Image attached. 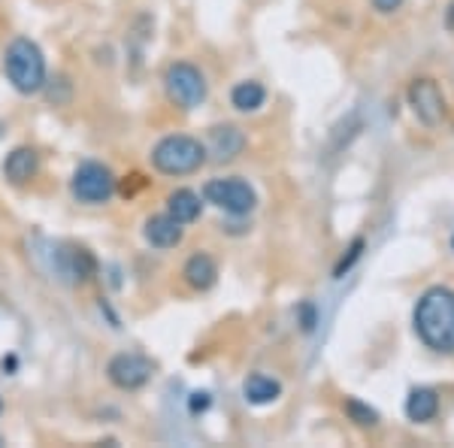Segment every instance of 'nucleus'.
I'll list each match as a JSON object with an SVG mask.
<instances>
[{"instance_id":"14","label":"nucleus","mask_w":454,"mask_h":448,"mask_svg":"<svg viewBox=\"0 0 454 448\" xmlns=\"http://www.w3.org/2000/svg\"><path fill=\"white\" fill-rule=\"evenodd\" d=\"M243 394L252 406H270L282 397V381L267 376V373H252L243 385Z\"/></svg>"},{"instance_id":"20","label":"nucleus","mask_w":454,"mask_h":448,"mask_svg":"<svg viewBox=\"0 0 454 448\" xmlns=\"http://www.w3.org/2000/svg\"><path fill=\"white\" fill-rule=\"evenodd\" d=\"M194 400H192V413L197 415V413H203V409H209V394L207 391H197V394H192Z\"/></svg>"},{"instance_id":"21","label":"nucleus","mask_w":454,"mask_h":448,"mask_svg":"<svg viewBox=\"0 0 454 448\" xmlns=\"http://www.w3.org/2000/svg\"><path fill=\"white\" fill-rule=\"evenodd\" d=\"M300 315H303V330H312V325H315L312 306H309V303H303V310H300Z\"/></svg>"},{"instance_id":"2","label":"nucleus","mask_w":454,"mask_h":448,"mask_svg":"<svg viewBox=\"0 0 454 448\" xmlns=\"http://www.w3.org/2000/svg\"><path fill=\"white\" fill-rule=\"evenodd\" d=\"M4 73L10 79V85L19 94H40L49 83V67H46V55L27 36H16V40L6 46L4 52Z\"/></svg>"},{"instance_id":"8","label":"nucleus","mask_w":454,"mask_h":448,"mask_svg":"<svg viewBox=\"0 0 454 448\" xmlns=\"http://www.w3.org/2000/svg\"><path fill=\"white\" fill-rule=\"evenodd\" d=\"M409 106H412L415 119H419L424 128H439L445 119V98L439 91V85L434 79H415L406 91Z\"/></svg>"},{"instance_id":"24","label":"nucleus","mask_w":454,"mask_h":448,"mask_svg":"<svg viewBox=\"0 0 454 448\" xmlns=\"http://www.w3.org/2000/svg\"><path fill=\"white\" fill-rule=\"evenodd\" d=\"M0 443H4V439H0Z\"/></svg>"},{"instance_id":"7","label":"nucleus","mask_w":454,"mask_h":448,"mask_svg":"<svg viewBox=\"0 0 454 448\" xmlns=\"http://www.w3.org/2000/svg\"><path fill=\"white\" fill-rule=\"evenodd\" d=\"M155 366L145 355H137V351H121V355H113L106 364V379L113 381L119 391H140L143 385H149Z\"/></svg>"},{"instance_id":"16","label":"nucleus","mask_w":454,"mask_h":448,"mask_svg":"<svg viewBox=\"0 0 454 448\" xmlns=\"http://www.w3.org/2000/svg\"><path fill=\"white\" fill-rule=\"evenodd\" d=\"M439 413V394L434 388H412L406 397V415L412 421H434Z\"/></svg>"},{"instance_id":"22","label":"nucleus","mask_w":454,"mask_h":448,"mask_svg":"<svg viewBox=\"0 0 454 448\" xmlns=\"http://www.w3.org/2000/svg\"><path fill=\"white\" fill-rule=\"evenodd\" d=\"M0 413H4V403H0Z\"/></svg>"},{"instance_id":"6","label":"nucleus","mask_w":454,"mask_h":448,"mask_svg":"<svg viewBox=\"0 0 454 448\" xmlns=\"http://www.w3.org/2000/svg\"><path fill=\"white\" fill-rule=\"evenodd\" d=\"M203 200L212 203L215 209L227 212V216H237V218L248 216V212H254V207H258L254 188L248 185L246 179H239V176L209 179L207 185H203Z\"/></svg>"},{"instance_id":"13","label":"nucleus","mask_w":454,"mask_h":448,"mask_svg":"<svg viewBox=\"0 0 454 448\" xmlns=\"http://www.w3.org/2000/svg\"><path fill=\"white\" fill-rule=\"evenodd\" d=\"M167 212H170L179 224H192L203 212V197L192 188H176L173 194L167 197Z\"/></svg>"},{"instance_id":"4","label":"nucleus","mask_w":454,"mask_h":448,"mask_svg":"<svg viewBox=\"0 0 454 448\" xmlns=\"http://www.w3.org/2000/svg\"><path fill=\"white\" fill-rule=\"evenodd\" d=\"M164 91L173 106L192 113V109L207 104L209 83L200 67H194V64H188V61H176L164 73Z\"/></svg>"},{"instance_id":"15","label":"nucleus","mask_w":454,"mask_h":448,"mask_svg":"<svg viewBox=\"0 0 454 448\" xmlns=\"http://www.w3.org/2000/svg\"><path fill=\"white\" fill-rule=\"evenodd\" d=\"M267 104V88L254 79H243V83L233 85L231 91V106L237 113H258V109Z\"/></svg>"},{"instance_id":"18","label":"nucleus","mask_w":454,"mask_h":448,"mask_svg":"<svg viewBox=\"0 0 454 448\" xmlns=\"http://www.w3.org/2000/svg\"><path fill=\"white\" fill-rule=\"evenodd\" d=\"M364 246H367V242H364L361 237H357L355 242H351V246H348V255H342V261L336 263V270H333V276H336V279H342V276L348 273L351 267H355L357 261H361V255H364Z\"/></svg>"},{"instance_id":"12","label":"nucleus","mask_w":454,"mask_h":448,"mask_svg":"<svg viewBox=\"0 0 454 448\" xmlns=\"http://www.w3.org/2000/svg\"><path fill=\"white\" fill-rule=\"evenodd\" d=\"M182 279H185L188 288L194 291H209L218 282V263L207 252H194L192 258L182 267Z\"/></svg>"},{"instance_id":"3","label":"nucleus","mask_w":454,"mask_h":448,"mask_svg":"<svg viewBox=\"0 0 454 448\" xmlns=\"http://www.w3.org/2000/svg\"><path fill=\"white\" fill-rule=\"evenodd\" d=\"M207 161V145L188 134H167L152 145V167L160 176H192Z\"/></svg>"},{"instance_id":"5","label":"nucleus","mask_w":454,"mask_h":448,"mask_svg":"<svg viewBox=\"0 0 454 448\" xmlns=\"http://www.w3.org/2000/svg\"><path fill=\"white\" fill-rule=\"evenodd\" d=\"M115 185H119V179L100 161H85L70 176V194L79 203H88V207H100V203L113 200Z\"/></svg>"},{"instance_id":"11","label":"nucleus","mask_w":454,"mask_h":448,"mask_svg":"<svg viewBox=\"0 0 454 448\" xmlns=\"http://www.w3.org/2000/svg\"><path fill=\"white\" fill-rule=\"evenodd\" d=\"M40 173V155L34 145H19L4 158V179L10 185H27Z\"/></svg>"},{"instance_id":"9","label":"nucleus","mask_w":454,"mask_h":448,"mask_svg":"<svg viewBox=\"0 0 454 448\" xmlns=\"http://www.w3.org/2000/svg\"><path fill=\"white\" fill-rule=\"evenodd\" d=\"M207 155L212 161H218V164H227V161H237L243 155L246 149V134L237 128V124H215V128H209L207 134Z\"/></svg>"},{"instance_id":"1","label":"nucleus","mask_w":454,"mask_h":448,"mask_svg":"<svg viewBox=\"0 0 454 448\" xmlns=\"http://www.w3.org/2000/svg\"><path fill=\"white\" fill-rule=\"evenodd\" d=\"M412 325L419 340L430 351L451 355L454 351V291L445 285H434L419 297L412 312Z\"/></svg>"},{"instance_id":"10","label":"nucleus","mask_w":454,"mask_h":448,"mask_svg":"<svg viewBox=\"0 0 454 448\" xmlns=\"http://www.w3.org/2000/svg\"><path fill=\"white\" fill-rule=\"evenodd\" d=\"M143 237L149 242L152 248H160V252H167V248H176L185 237V224H179L170 212H158V216H149L143 224Z\"/></svg>"},{"instance_id":"19","label":"nucleus","mask_w":454,"mask_h":448,"mask_svg":"<svg viewBox=\"0 0 454 448\" xmlns=\"http://www.w3.org/2000/svg\"><path fill=\"white\" fill-rule=\"evenodd\" d=\"M403 6V0H372V10L382 12V16H391V12H397Z\"/></svg>"},{"instance_id":"23","label":"nucleus","mask_w":454,"mask_h":448,"mask_svg":"<svg viewBox=\"0 0 454 448\" xmlns=\"http://www.w3.org/2000/svg\"><path fill=\"white\" fill-rule=\"evenodd\" d=\"M451 246H454V237H451Z\"/></svg>"},{"instance_id":"17","label":"nucleus","mask_w":454,"mask_h":448,"mask_svg":"<svg viewBox=\"0 0 454 448\" xmlns=\"http://www.w3.org/2000/svg\"><path fill=\"white\" fill-rule=\"evenodd\" d=\"M346 415L357 424V428H376V424H379L376 409L367 406V403H361L357 397H348V400H346Z\"/></svg>"}]
</instances>
